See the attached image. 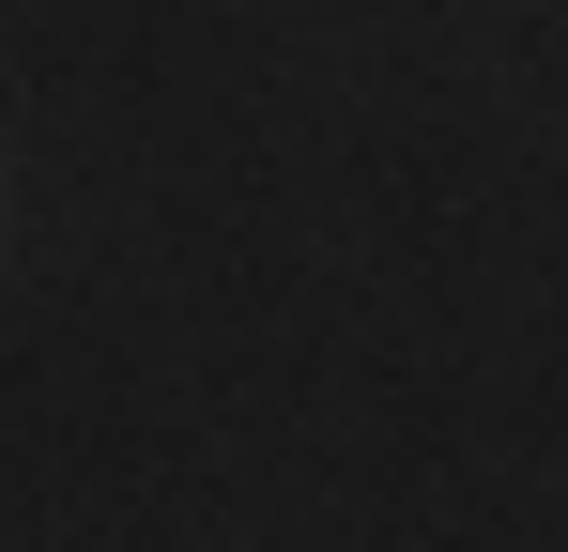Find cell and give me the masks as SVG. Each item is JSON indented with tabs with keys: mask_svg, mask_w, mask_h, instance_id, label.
Wrapping results in <instances>:
<instances>
[{
	"mask_svg": "<svg viewBox=\"0 0 568 552\" xmlns=\"http://www.w3.org/2000/svg\"><path fill=\"white\" fill-rule=\"evenodd\" d=\"M0 246H16V170H0Z\"/></svg>",
	"mask_w": 568,
	"mask_h": 552,
	"instance_id": "obj_1",
	"label": "cell"
}]
</instances>
